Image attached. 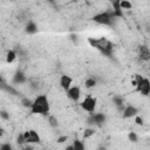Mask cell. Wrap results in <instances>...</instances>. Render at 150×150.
<instances>
[{"label":"cell","instance_id":"obj_23","mask_svg":"<svg viewBox=\"0 0 150 150\" xmlns=\"http://www.w3.org/2000/svg\"><path fill=\"white\" fill-rule=\"evenodd\" d=\"M48 121H49V124L52 125V127H57V118H55L54 116H49V118H48Z\"/></svg>","mask_w":150,"mask_h":150},{"label":"cell","instance_id":"obj_28","mask_svg":"<svg viewBox=\"0 0 150 150\" xmlns=\"http://www.w3.org/2000/svg\"><path fill=\"white\" fill-rule=\"evenodd\" d=\"M66 141H67V136H61V137L57 138V143H63Z\"/></svg>","mask_w":150,"mask_h":150},{"label":"cell","instance_id":"obj_29","mask_svg":"<svg viewBox=\"0 0 150 150\" xmlns=\"http://www.w3.org/2000/svg\"><path fill=\"white\" fill-rule=\"evenodd\" d=\"M21 150H34L32 146H25V148H22Z\"/></svg>","mask_w":150,"mask_h":150},{"label":"cell","instance_id":"obj_7","mask_svg":"<svg viewBox=\"0 0 150 150\" xmlns=\"http://www.w3.org/2000/svg\"><path fill=\"white\" fill-rule=\"evenodd\" d=\"M67 95L70 100L76 102V101H79V98L81 96V90L79 87H71L69 90H67Z\"/></svg>","mask_w":150,"mask_h":150},{"label":"cell","instance_id":"obj_14","mask_svg":"<svg viewBox=\"0 0 150 150\" xmlns=\"http://www.w3.org/2000/svg\"><path fill=\"white\" fill-rule=\"evenodd\" d=\"M26 81V76H25V74L22 73V71H16L15 74H14V77H13V82L14 83H23Z\"/></svg>","mask_w":150,"mask_h":150},{"label":"cell","instance_id":"obj_5","mask_svg":"<svg viewBox=\"0 0 150 150\" xmlns=\"http://www.w3.org/2000/svg\"><path fill=\"white\" fill-rule=\"evenodd\" d=\"M26 143H39L40 142V136L35 130H28L23 132Z\"/></svg>","mask_w":150,"mask_h":150},{"label":"cell","instance_id":"obj_13","mask_svg":"<svg viewBox=\"0 0 150 150\" xmlns=\"http://www.w3.org/2000/svg\"><path fill=\"white\" fill-rule=\"evenodd\" d=\"M139 93L142 95H144V96H148L150 94V81L148 79H144L143 84H142V87L139 89Z\"/></svg>","mask_w":150,"mask_h":150},{"label":"cell","instance_id":"obj_17","mask_svg":"<svg viewBox=\"0 0 150 150\" xmlns=\"http://www.w3.org/2000/svg\"><path fill=\"white\" fill-rule=\"evenodd\" d=\"M84 86H86V88L90 89V88H93V87H95V86H96V80H95V79H93V77L87 79V80H86V82H84Z\"/></svg>","mask_w":150,"mask_h":150},{"label":"cell","instance_id":"obj_27","mask_svg":"<svg viewBox=\"0 0 150 150\" xmlns=\"http://www.w3.org/2000/svg\"><path fill=\"white\" fill-rule=\"evenodd\" d=\"M135 123L136 124H138V125H143V118L142 117H139V116H136V118H135Z\"/></svg>","mask_w":150,"mask_h":150},{"label":"cell","instance_id":"obj_10","mask_svg":"<svg viewBox=\"0 0 150 150\" xmlns=\"http://www.w3.org/2000/svg\"><path fill=\"white\" fill-rule=\"evenodd\" d=\"M137 112H138V109L137 108H135V107H132V105H128V107H125V109L123 110V117L124 118H130V117H132V116H136L137 115Z\"/></svg>","mask_w":150,"mask_h":150},{"label":"cell","instance_id":"obj_25","mask_svg":"<svg viewBox=\"0 0 150 150\" xmlns=\"http://www.w3.org/2000/svg\"><path fill=\"white\" fill-rule=\"evenodd\" d=\"M0 116H1V118H4V120H9V114H8L6 110H1V111H0Z\"/></svg>","mask_w":150,"mask_h":150},{"label":"cell","instance_id":"obj_16","mask_svg":"<svg viewBox=\"0 0 150 150\" xmlns=\"http://www.w3.org/2000/svg\"><path fill=\"white\" fill-rule=\"evenodd\" d=\"M15 59H16V53L14 50H8L7 52V55H6V61L8 63H12Z\"/></svg>","mask_w":150,"mask_h":150},{"label":"cell","instance_id":"obj_12","mask_svg":"<svg viewBox=\"0 0 150 150\" xmlns=\"http://www.w3.org/2000/svg\"><path fill=\"white\" fill-rule=\"evenodd\" d=\"M112 102H114V104L117 107V109L123 112V110L125 109V107H124V100H123L121 96H114V97H112Z\"/></svg>","mask_w":150,"mask_h":150},{"label":"cell","instance_id":"obj_1","mask_svg":"<svg viewBox=\"0 0 150 150\" xmlns=\"http://www.w3.org/2000/svg\"><path fill=\"white\" fill-rule=\"evenodd\" d=\"M88 42L90 43L91 47L98 49L102 54H104L105 56L110 57L111 52H112V48H114V45H112L111 41H109V40L105 39V38H100V39L89 38V39H88Z\"/></svg>","mask_w":150,"mask_h":150},{"label":"cell","instance_id":"obj_22","mask_svg":"<svg viewBox=\"0 0 150 150\" xmlns=\"http://www.w3.org/2000/svg\"><path fill=\"white\" fill-rule=\"evenodd\" d=\"M128 138H129L131 142H134V143L138 141V137H137L136 132H134V131H130V132H129V135H128Z\"/></svg>","mask_w":150,"mask_h":150},{"label":"cell","instance_id":"obj_8","mask_svg":"<svg viewBox=\"0 0 150 150\" xmlns=\"http://www.w3.org/2000/svg\"><path fill=\"white\" fill-rule=\"evenodd\" d=\"M112 12H110V15L112 18H122L123 16V13H122V8L120 6V1H114L112 2Z\"/></svg>","mask_w":150,"mask_h":150},{"label":"cell","instance_id":"obj_26","mask_svg":"<svg viewBox=\"0 0 150 150\" xmlns=\"http://www.w3.org/2000/svg\"><path fill=\"white\" fill-rule=\"evenodd\" d=\"M0 150H13V149H12V145H11V144H8V143H4V144H1Z\"/></svg>","mask_w":150,"mask_h":150},{"label":"cell","instance_id":"obj_21","mask_svg":"<svg viewBox=\"0 0 150 150\" xmlns=\"http://www.w3.org/2000/svg\"><path fill=\"white\" fill-rule=\"evenodd\" d=\"M120 6H121L122 9H130L131 8V2H129L127 0H122V1H120Z\"/></svg>","mask_w":150,"mask_h":150},{"label":"cell","instance_id":"obj_6","mask_svg":"<svg viewBox=\"0 0 150 150\" xmlns=\"http://www.w3.org/2000/svg\"><path fill=\"white\" fill-rule=\"evenodd\" d=\"M138 55H139L141 60L148 61V60H150V49L145 45H142L138 47Z\"/></svg>","mask_w":150,"mask_h":150},{"label":"cell","instance_id":"obj_24","mask_svg":"<svg viewBox=\"0 0 150 150\" xmlns=\"http://www.w3.org/2000/svg\"><path fill=\"white\" fill-rule=\"evenodd\" d=\"M16 143H18V144H23V143H26V139H25L23 134H19V135H18V137H16Z\"/></svg>","mask_w":150,"mask_h":150},{"label":"cell","instance_id":"obj_30","mask_svg":"<svg viewBox=\"0 0 150 150\" xmlns=\"http://www.w3.org/2000/svg\"><path fill=\"white\" fill-rule=\"evenodd\" d=\"M66 150H74V148H73V145H69L66 148Z\"/></svg>","mask_w":150,"mask_h":150},{"label":"cell","instance_id":"obj_18","mask_svg":"<svg viewBox=\"0 0 150 150\" xmlns=\"http://www.w3.org/2000/svg\"><path fill=\"white\" fill-rule=\"evenodd\" d=\"M73 148H74V150H84V145H83V143H82L81 141H79V139H75V141H74V143H73Z\"/></svg>","mask_w":150,"mask_h":150},{"label":"cell","instance_id":"obj_2","mask_svg":"<svg viewBox=\"0 0 150 150\" xmlns=\"http://www.w3.org/2000/svg\"><path fill=\"white\" fill-rule=\"evenodd\" d=\"M33 114H40V115H47L49 111V102L46 95H39L34 101L33 105L30 108Z\"/></svg>","mask_w":150,"mask_h":150},{"label":"cell","instance_id":"obj_4","mask_svg":"<svg viewBox=\"0 0 150 150\" xmlns=\"http://www.w3.org/2000/svg\"><path fill=\"white\" fill-rule=\"evenodd\" d=\"M81 108L91 114L95 110V108H96V98L95 97H91V96L86 97L82 101V103H81Z\"/></svg>","mask_w":150,"mask_h":150},{"label":"cell","instance_id":"obj_9","mask_svg":"<svg viewBox=\"0 0 150 150\" xmlns=\"http://www.w3.org/2000/svg\"><path fill=\"white\" fill-rule=\"evenodd\" d=\"M71 82H73V79H71L70 76H68V75H62L61 79H60V84H61V87H62L64 90H69V89L71 88V87H70Z\"/></svg>","mask_w":150,"mask_h":150},{"label":"cell","instance_id":"obj_15","mask_svg":"<svg viewBox=\"0 0 150 150\" xmlns=\"http://www.w3.org/2000/svg\"><path fill=\"white\" fill-rule=\"evenodd\" d=\"M26 33L27 34H35L36 32H38V27H36V25L33 22V21H29L27 25H26Z\"/></svg>","mask_w":150,"mask_h":150},{"label":"cell","instance_id":"obj_19","mask_svg":"<svg viewBox=\"0 0 150 150\" xmlns=\"http://www.w3.org/2000/svg\"><path fill=\"white\" fill-rule=\"evenodd\" d=\"M21 104H22L23 107H26V108H32L33 101H30V100L27 98V97H23V98H21Z\"/></svg>","mask_w":150,"mask_h":150},{"label":"cell","instance_id":"obj_20","mask_svg":"<svg viewBox=\"0 0 150 150\" xmlns=\"http://www.w3.org/2000/svg\"><path fill=\"white\" fill-rule=\"evenodd\" d=\"M94 134H95V130H94L93 128H87V129H84V131H83V137H84V138H88V137L93 136Z\"/></svg>","mask_w":150,"mask_h":150},{"label":"cell","instance_id":"obj_3","mask_svg":"<svg viewBox=\"0 0 150 150\" xmlns=\"http://www.w3.org/2000/svg\"><path fill=\"white\" fill-rule=\"evenodd\" d=\"M93 21H95L96 23H100V25L110 26L111 25V21H112V16L110 15L109 12H103V13H100V14L94 15Z\"/></svg>","mask_w":150,"mask_h":150},{"label":"cell","instance_id":"obj_11","mask_svg":"<svg viewBox=\"0 0 150 150\" xmlns=\"http://www.w3.org/2000/svg\"><path fill=\"white\" fill-rule=\"evenodd\" d=\"M91 117H93V120H94V124H95V125H97V127L103 125V124H104V122H105V116H104L103 114H101V112L93 114V115H91Z\"/></svg>","mask_w":150,"mask_h":150}]
</instances>
